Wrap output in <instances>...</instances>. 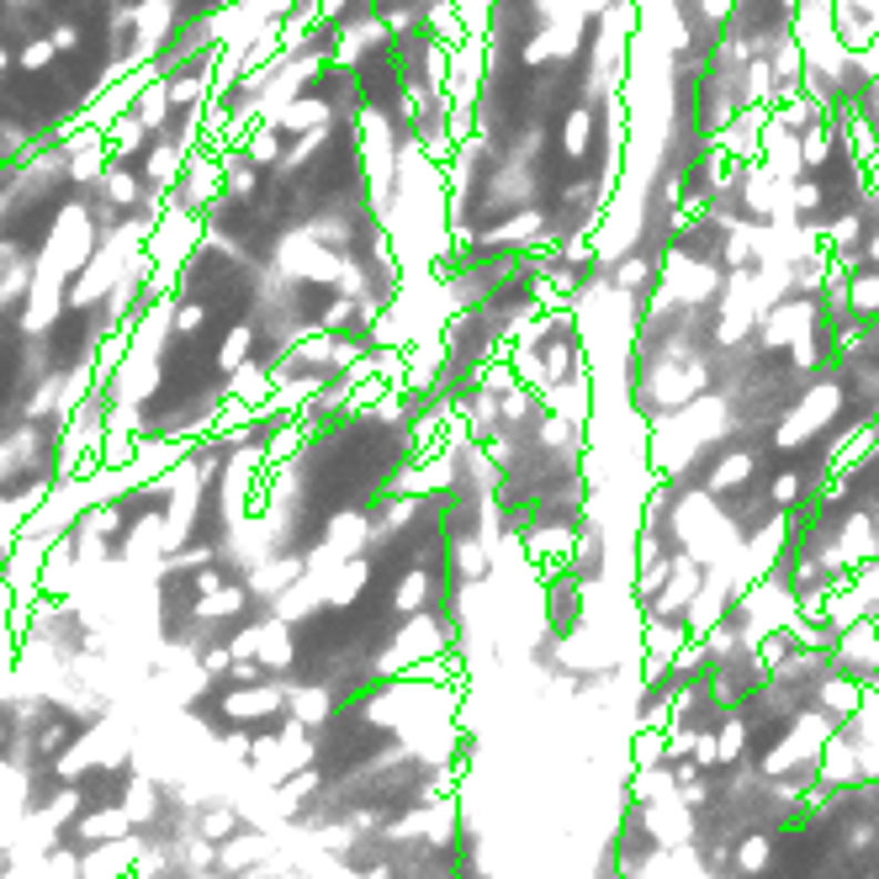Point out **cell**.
<instances>
[{
    "label": "cell",
    "mask_w": 879,
    "mask_h": 879,
    "mask_svg": "<svg viewBox=\"0 0 879 879\" xmlns=\"http://www.w3.org/2000/svg\"><path fill=\"white\" fill-rule=\"evenodd\" d=\"M127 827H133L127 806H122V810H95V816L80 821V837H85V842H106V837H127Z\"/></svg>",
    "instance_id": "6da1fadb"
}]
</instances>
